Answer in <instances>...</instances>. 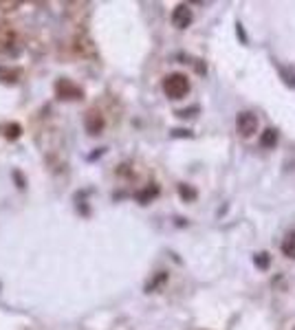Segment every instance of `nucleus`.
I'll use <instances>...</instances> for the list:
<instances>
[{
	"label": "nucleus",
	"mask_w": 295,
	"mask_h": 330,
	"mask_svg": "<svg viewBox=\"0 0 295 330\" xmlns=\"http://www.w3.org/2000/svg\"><path fill=\"white\" fill-rule=\"evenodd\" d=\"M163 93L170 99H183L189 93V79L183 73H172L163 79Z\"/></svg>",
	"instance_id": "f257e3e1"
},
{
	"label": "nucleus",
	"mask_w": 295,
	"mask_h": 330,
	"mask_svg": "<svg viewBox=\"0 0 295 330\" xmlns=\"http://www.w3.org/2000/svg\"><path fill=\"white\" fill-rule=\"evenodd\" d=\"M236 126H238V132L242 136H251L256 130H258V117L254 112H240L236 119Z\"/></svg>",
	"instance_id": "f03ea898"
},
{
	"label": "nucleus",
	"mask_w": 295,
	"mask_h": 330,
	"mask_svg": "<svg viewBox=\"0 0 295 330\" xmlns=\"http://www.w3.org/2000/svg\"><path fill=\"white\" fill-rule=\"evenodd\" d=\"M192 20H194V13L187 4H179L172 11V25L177 27V29H187V27L192 25Z\"/></svg>",
	"instance_id": "7ed1b4c3"
},
{
	"label": "nucleus",
	"mask_w": 295,
	"mask_h": 330,
	"mask_svg": "<svg viewBox=\"0 0 295 330\" xmlns=\"http://www.w3.org/2000/svg\"><path fill=\"white\" fill-rule=\"evenodd\" d=\"M86 128L90 134H99L104 128V119H102V115L99 112H88V117H86Z\"/></svg>",
	"instance_id": "20e7f679"
},
{
	"label": "nucleus",
	"mask_w": 295,
	"mask_h": 330,
	"mask_svg": "<svg viewBox=\"0 0 295 330\" xmlns=\"http://www.w3.org/2000/svg\"><path fill=\"white\" fill-rule=\"evenodd\" d=\"M260 143H262L264 148H273V145L278 143V130H273V128L264 130V134H262V139H260Z\"/></svg>",
	"instance_id": "39448f33"
},
{
	"label": "nucleus",
	"mask_w": 295,
	"mask_h": 330,
	"mask_svg": "<svg viewBox=\"0 0 295 330\" xmlns=\"http://www.w3.org/2000/svg\"><path fill=\"white\" fill-rule=\"evenodd\" d=\"M282 253L289 258H295V233H289L282 242Z\"/></svg>",
	"instance_id": "423d86ee"
},
{
	"label": "nucleus",
	"mask_w": 295,
	"mask_h": 330,
	"mask_svg": "<svg viewBox=\"0 0 295 330\" xmlns=\"http://www.w3.org/2000/svg\"><path fill=\"white\" fill-rule=\"evenodd\" d=\"M156 194H159V190H156V187H150V192H144V194H139V196H137V198H139V200L141 202H146V200H150V198L152 196H156Z\"/></svg>",
	"instance_id": "0eeeda50"
},
{
	"label": "nucleus",
	"mask_w": 295,
	"mask_h": 330,
	"mask_svg": "<svg viewBox=\"0 0 295 330\" xmlns=\"http://www.w3.org/2000/svg\"><path fill=\"white\" fill-rule=\"evenodd\" d=\"M181 196H185V198H194V196H196V192H194V190H189V187L187 185H181Z\"/></svg>",
	"instance_id": "6e6552de"
},
{
	"label": "nucleus",
	"mask_w": 295,
	"mask_h": 330,
	"mask_svg": "<svg viewBox=\"0 0 295 330\" xmlns=\"http://www.w3.org/2000/svg\"><path fill=\"white\" fill-rule=\"evenodd\" d=\"M7 130H9V132H7L9 139H16V136H20V126H9Z\"/></svg>",
	"instance_id": "1a4fd4ad"
},
{
	"label": "nucleus",
	"mask_w": 295,
	"mask_h": 330,
	"mask_svg": "<svg viewBox=\"0 0 295 330\" xmlns=\"http://www.w3.org/2000/svg\"><path fill=\"white\" fill-rule=\"evenodd\" d=\"M13 178H16V183H20V187H25V178L20 172H13Z\"/></svg>",
	"instance_id": "9d476101"
}]
</instances>
